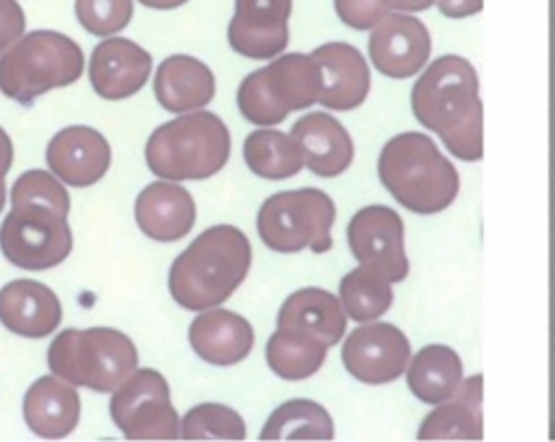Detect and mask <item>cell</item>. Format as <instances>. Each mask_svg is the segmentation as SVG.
Masks as SVG:
<instances>
[{
  "label": "cell",
  "mask_w": 555,
  "mask_h": 442,
  "mask_svg": "<svg viewBox=\"0 0 555 442\" xmlns=\"http://www.w3.org/2000/svg\"><path fill=\"white\" fill-rule=\"evenodd\" d=\"M481 377L460 384L457 392L442 401L418 429L421 440H481Z\"/></svg>",
  "instance_id": "25"
},
{
  "label": "cell",
  "mask_w": 555,
  "mask_h": 442,
  "mask_svg": "<svg viewBox=\"0 0 555 442\" xmlns=\"http://www.w3.org/2000/svg\"><path fill=\"white\" fill-rule=\"evenodd\" d=\"M291 136L299 145L304 165L314 176H340L353 160V143L349 132L327 113L304 115L293 123Z\"/></svg>",
  "instance_id": "22"
},
{
  "label": "cell",
  "mask_w": 555,
  "mask_h": 442,
  "mask_svg": "<svg viewBox=\"0 0 555 442\" xmlns=\"http://www.w3.org/2000/svg\"><path fill=\"white\" fill-rule=\"evenodd\" d=\"M245 435L241 414L223 403H199L180 425V440H245Z\"/></svg>",
  "instance_id": "31"
},
{
  "label": "cell",
  "mask_w": 555,
  "mask_h": 442,
  "mask_svg": "<svg viewBox=\"0 0 555 442\" xmlns=\"http://www.w3.org/2000/svg\"><path fill=\"white\" fill-rule=\"evenodd\" d=\"M436 4L447 17H466L481 9V0H436Z\"/></svg>",
  "instance_id": "36"
},
{
  "label": "cell",
  "mask_w": 555,
  "mask_h": 442,
  "mask_svg": "<svg viewBox=\"0 0 555 442\" xmlns=\"http://www.w3.org/2000/svg\"><path fill=\"white\" fill-rule=\"evenodd\" d=\"M139 364L134 342L113 327L63 329L48 347L50 370L93 392H113Z\"/></svg>",
  "instance_id": "5"
},
{
  "label": "cell",
  "mask_w": 555,
  "mask_h": 442,
  "mask_svg": "<svg viewBox=\"0 0 555 442\" xmlns=\"http://www.w3.org/2000/svg\"><path fill=\"white\" fill-rule=\"evenodd\" d=\"M327 349L330 347L314 336L278 327L267 340L264 358L278 377L286 381H301L321 368Z\"/></svg>",
  "instance_id": "27"
},
{
  "label": "cell",
  "mask_w": 555,
  "mask_h": 442,
  "mask_svg": "<svg viewBox=\"0 0 555 442\" xmlns=\"http://www.w3.org/2000/svg\"><path fill=\"white\" fill-rule=\"evenodd\" d=\"M377 171L390 195L421 214L444 210L460 188L455 167L421 132L392 136L379 154Z\"/></svg>",
  "instance_id": "3"
},
{
  "label": "cell",
  "mask_w": 555,
  "mask_h": 442,
  "mask_svg": "<svg viewBox=\"0 0 555 442\" xmlns=\"http://www.w3.org/2000/svg\"><path fill=\"white\" fill-rule=\"evenodd\" d=\"M76 20L98 37L121 32L132 20V0H76Z\"/></svg>",
  "instance_id": "32"
},
{
  "label": "cell",
  "mask_w": 555,
  "mask_h": 442,
  "mask_svg": "<svg viewBox=\"0 0 555 442\" xmlns=\"http://www.w3.org/2000/svg\"><path fill=\"white\" fill-rule=\"evenodd\" d=\"M22 414L26 427L37 438L61 440L78 427L80 396L69 381L54 373L43 375L26 390Z\"/></svg>",
  "instance_id": "21"
},
{
  "label": "cell",
  "mask_w": 555,
  "mask_h": 442,
  "mask_svg": "<svg viewBox=\"0 0 555 442\" xmlns=\"http://www.w3.org/2000/svg\"><path fill=\"white\" fill-rule=\"evenodd\" d=\"M11 206L22 202H37L48 204L61 212L69 214V195L61 180L54 173H48L43 169H30L22 173L13 186H11Z\"/></svg>",
  "instance_id": "33"
},
{
  "label": "cell",
  "mask_w": 555,
  "mask_h": 442,
  "mask_svg": "<svg viewBox=\"0 0 555 442\" xmlns=\"http://www.w3.org/2000/svg\"><path fill=\"white\" fill-rule=\"evenodd\" d=\"M278 327L304 332L334 347L347 327V312L338 297L323 288H301L286 297L278 312Z\"/></svg>",
  "instance_id": "24"
},
{
  "label": "cell",
  "mask_w": 555,
  "mask_h": 442,
  "mask_svg": "<svg viewBox=\"0 0 555 442\" xmlns=\"http://www.w3.org/2000/svg\"><path fill=\"white\" fill-rule=\"evenodd\" d=\"M243 156L251 173L267 180H286L301 171L304 158L295 139L286 132L262 128L245 136Z\"/></svg>",
  "instance_id": "28"
},
{
  "label": "cell",
  "mask_w": 555,
  "mask_h": 442,
  "mask_svg": "<svg viewBox=\"0 0 555 442\" xmlns=\"http://www.w3.org/2000/svg\"><path fill=\"white\" fill-rule=\"evenodd\" d=\"M4 258L26 271H46L61 264L72 251L67 212L48 204H13L0 225Z\"/></svg>",
  "instance_id": "9"
},
{
  "label": "cell",
  "mask_w": 555,
  "mask_h": 442,
  "mask_svg": "<svg viewBox=\"0 0 555 442\" xmlns=\"http://www.w3.org/2000/svg\"><path fill=\"white\" fill-rule=\"evenodd\" d=\"M11 165H13V143L7 130L0 126V180H4Z\"/></svg>",
  "instance_id": "37"
},
{
  "label": "cell",
  "mask_w": 555,
  "mask_h": 442,
  "mask_svg": "<svg viewBox=\"0 0 555 442\" xmlns=\"http://www.w3.org/2000/svg\"><path fill=\"white\" fill-rule=\"evenodd\" d=\"M408 362L410 344L390 323L360 325L343 344V364L362 384H388L405 370Z\"/></svg>",
  "instance_id": "12"
},
{
  "label": "cell",
  "mask_w": 555,
  "mask_h": 442,
  "mask_svg": "<svg viewBox=\"0 0 555 442\" xmlns=\"http://www.w3.org/2000/svg\"><path fill=\"white\" fill-rule=\"evenodd\" d=\"M108 412L126 440H180V416L167 379L154 368H137L111 396Z\"/></svg>",
  "instance_id": "10"
},
{
  "label": "cell",
  "mask_w": 555,
  "mask_h": 442,
  "mask_svg": "<svg viewBox=\"0 0 555 442\" xmlns=\"http://www.w3.org/2000/svg\"><path fill=\"white\" fill-rule=\"evenodd\" d=\"M251 266V243L234 225L204 230L169 269V295L189 312L217 308L243 284Z\"/></svg>",
  "instance_id": "2"
},
{
  "label": "cell",
  "mask_w": 555,
  "mask_h": 442,
  "mask_svg": "<svg viewBox=\"0 0 555 442\" xmlns=\"http://www.w3.org/2000/svg\"><path fill=\"white\" fill-rule=\"evenodd\" d=\"M230 158V130L210 110H191L158 126L145 143L147 169L171 182L206 180Z\"/></svg>",
  "instance_id": "4"
},
{
  "label": "cell",
  "mask_w": 555,
  "mask_h": 442,
  "mask_svg": "<svg viewBox=\"0 0 555 442\" xmlns=\"http://www.w3.org/2000/svg\"><path fill=\"white\" fill-rule=\"evenodd\" d=\"M215 74L195 56L171 54L154 74V95L169 113L199 110L215 98Z\"/></svg>",
  "instance_id": "23"
},
{
  "label": "cell",
  "mask_w": 555,
  "mask_h": 442,
  "mask_svg": "<svg viewBox=\"0 0 555 442\" xmlns=\"http://www.w3.org/2000/svg\"><path fill=\"white\" fill-rule=\"evenodd\" d=\"M334 9L338 17L356 28V30H366L377 26L388 11L392 9L390 0H334Z\"/></svg>",
  "instance_id": "34"
},
{
  "label": "cell",
  "mask_w": 555,
  "mask_h": 442,
  "mask_svg": "<svg viewBox=\"0 0 555 442\" xmlns=\"http://www.w3.org/2000/svg\"><path fill=\"white\" fill-rule=\"evenodd\" d=\"M462 384V362L444 344L421 349L408 368V386L423 403H442L451 399Z\"/></svg>",
  "instance_id": "26"
},
{
  "label": "cell",
  "mask_w": 555,
  "mask_h": 442,
  "mask_svg": "<svg viewBox=\"0 0 555 442\" xmlns=\"http://www.w3.org/2000/svg\"><path fill=\"white\" fill-rule=\"evenodd\" d=\"M321 69L312 54L291 52L247 74L236 91L241 115L256 126H275L293 110L319 102Z\"/></svg>",
  "instance_id": "7"
},
{
  "label": "cell",
  "mask_w": 555,
  "mask_h": 442,
  "mask_svg": "<svg viewBox=\"0 0 555 442\" xmlns=\"http://www.w3.org/2000/svg\"><path fill=\"white\" fill-rule=\"evenodd\" d=\"M63 318V308L52 288L37 280H13L0 288V323L24 338L52 334Z\"/></svg>",
  "instance_id": "20"
},
{
  "label": "cell",
  "mask_w": 555,
  "mask_h": 442,
  "mask_svg": "<svg viewBox=\"0 0 555 442\" xmlns=\"http://www.w3.org/2000/svg\"><path fill=\"white\" fill-rule=\"evenodd\" d=\"M193 351L212 366H234L243 362L256 342L251 323L223 308L202 310L189 325Z\"/></svg>",
  "instance_id": "17"
},
{
  "label": "cell",
  "mask_w": 555,
  "mask_h": 442,
  "mask_svg": "<svg viewBox=\"0 0 555 442\" xmlns=\"http://www.w3.org/2000/svg\"><path fill=\"white\" fill-rule=\"evenodd\" d=\"M260 440H332L334 422L327 410L310 399H291L267 418Z\"/></svg>",
  "instance_id": "29"
},
{
  "label": "cell",
  "mask_w": 555,
  "mask_h": 442,
  "mask_svg": "<svg viewBox=\"0 0 555 442\" xmlns=\"http://www.w3.org/2000/svg\"><path fill=\"white\" fill-rule=\"evenodd\" d=\"M152 74V56L126 37H106L91 52L89 80L104 100H126L141 91Z\"/></svg>",
  "instance_id": "15"
},
{
  "label": "cell",
  "mask_w": 555,
  "mask_h": 442,
  "mask_svg": "<svg viewBox=\"0 0 555 442\" xmlns=\"http://www.w3.org/2000/svg\"><path fill=\"white\" fill-rule=\"evenodd\" d=\"M336 219L334 202L321 188L280 191L267 197L256 217L260 240L278 253L332 249V225Z\"/></svg>",
  "instance_id": "8"
},
{
  "label": "cell",
  "mask_w": 555,
  "mask_h": 442,
  "mask_svg": "<svg viewBox=\"0 0 555 442\" xmlns=\"http://www.w3.org/2000/svg\"><path fill=\"white\" fill-rule=\"evenodd\" d=\"M193 195L176 182H152L134 202V219L139 230L156 243H176L195 225Z\"/></svg>",
  "instance_id": "18"
},
{
  "label": "cell",
  "mask_w": 555,
  "mask_h": 442,
  "mask_svg": "<svg viewBox=\"0 0 555 442\" xmlns=\"http://www.w3.org/2000/svg\"><path fill=\"white\" fill-rule=\"evenodd\" d=\"M46 162L61 182L85 188L102 180L108 171L111 145L91 126H67L50 139Z\"/></svg>",
  "instance_id": "14"
},
{
  "label": "cell",
  "mask_w": 555,
  "mask_h": 442,
  "mask_svg": "<svg viewBox=\"0 0 555 442\" xmlns=\"http://www.w3.org/2000/svg\"><path fill=\"white\" fill-rule=\"evenodd\" d=\"M143 6L150 9H158V11H167V9H178L182 4H186L189 0H139Z\"/></svg>",
  "instance_id": "39"
},
{
  "label": "cell",
  "mask_w": 555,
  "mask_h": 442,
  "mask_svg": "<svg viewBox=\"0 0 555 442\" xmlns=\"http://www.w3.org/2000/svg\"><path fill=\"white\" fill-rule=\"evenodd\" d=\"M412 108L457 158H481L479 82L466 58L453 54L436 58L412 89Z\"/></svg>",
  "instance_id": "1"
},
{
  "label": "cell",
  "mask_w": 555,
  "mask_h": 442,
  "mask_svg": "<svg viewBox=\"0 0 555 442\" xmlns=\"http://www.w3.org/2000/svg\"><path fill=\"white\" fill-rule=\"evenodd\" d=\"M338 297L349 318L366 323L388 310V306L392 303V288L390 280L384 277L379 271L360 264L340 280Z\"/></svg>",
  "instance_id": "30"
},
{
  "label": "cell",
  "mask_w": 555,
  "mask_h": 442,
  "mask_svg": "<svg viewBox=\"0 0 555 442\" xmlns=\"http://www.w3.org/2000/svg\"><path fill=\"white\" fill-rule=\"evenodd\" d=\"M429 32L421 20L403 13H388L369 37L373 65L390 78L416 74L429 56Z\"/></svg>",
  "instance_id": "16"
},
{
  "label": "cell",
  "mask_w": 555,
  "mask_h": 442,
  "mask_svg": "<svg viewBox=\"0 0 555 442\" xmlns=\"http://www.w3.org/2000/svg\"><path fill=\"white\" fill-rule=\"evenodd\" d=\"M436 0H392L395 9H403V11H421L431 6Z\"/></svg>",
  "instance_id": "38"
},
{
  "label": "cell",
  "mask_w": 555,
  "mask_h": 442,
  "mask_svg": "<svg viewBox=\"0 0 555 442\" xmlns=\"http://www.w3.org/2000/svg\"><path fill=\"white\" fill-rule=\"evenodd\" d=\"M85 69L80 46L56 30H30L0 56V91L30 104L50 89L74 84Z\"/></svg>",
  "instance_id": "6"
},
{
  "label": "cell",
  "mask_w": 555,
  "mask_h": 442,
  "mask_svg": "<svg viewBox=\"0 0 555 442\" xmlns=\"http://www.w3.org/2000/svg\"><path fill=\"white\" fill-rule=\"evenodd\" d=\"M347 240L360 264L373 266L390 282H401L408 275L403 223L395 210L386 206L358 210L347 225Z\"/></svg>",
  "instance_id": "11"
},
{
  "label": "cell",
  "mask_w": 555,
  "mask_h": 442,
  "mask_svg": "<svg viewBox=\"0 0 555 442\" xmlns=\"http://www.w3.org/2000/svg\"><path fill=\"white\" fill-rule=\"evenodd\" d=\"M26 15L17 0H0V54L24 37Z\"/></svg>",
  "instance_id": "35"
},
{
  "label": "cell",
  "mask_w": 555,
  "mask_h": 442,
  "mask_svg": "<svg viewBox=\"0 0 555 442\" xmlns=\"http://www.w3.org/2000/svg\"><path fill=\"white\" fill-rule=\"evenodd\" d=\"M4 204H7V186H4V180H0V212H2Z\"/></svg>",
  "instance_id": "40"
},
{
  "label": "cell",
  "mask_w": 555,
  "mask_h": 442,
  "mask_svg": "<svg viewBox=\"0 0 555 442\" xmlns=\"http://www.w3.org/2000/svg\"><path fill=\"white\" fill-rule=\"evenodd\" d=\"M293 0H236L228 24V41L247 58L267 61L288 46V15Z\"/></svg>",
  "instance_id": "13"
},
{
  "label": "cell",
  "mask_w": 555,
  "mask_h": 442,
  "mask_svg": "<svg viewBox=\"0 0 555 442\" xmlns=\"http://www.w3.org/2000/svg\"><path fill=\"white\" fill-rule=\"evenodd\" d=\"M321 69L319 104L332 110H351L369 93L371 74L364 56L349 43L330 41L312 52Z\"/></svg>",
  "instance_id": "19"
}]
</instances>
